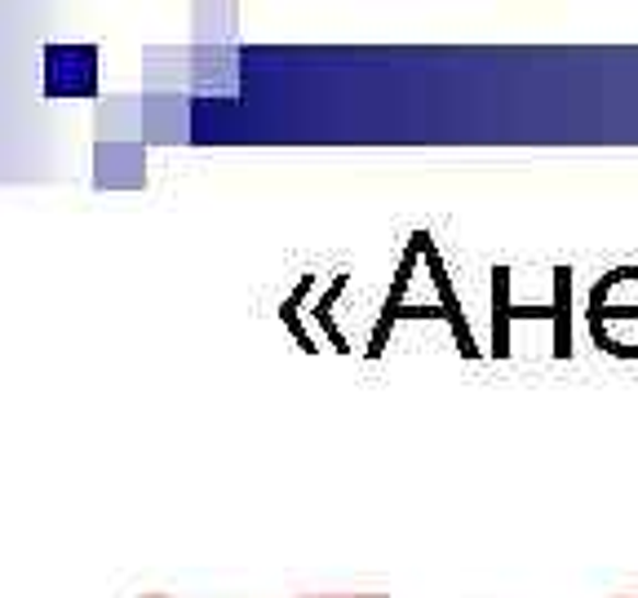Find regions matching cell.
<instances>
[{
    "instance_id": "cell-1",
    "label": "cell",
    "mask_w": 638,
    "mask_h": 598,
    "mask_svg": "<svg viewBox=\"0 0 638 598\" xmlns=\"http://www.w3.org/2000/svg\"><path fill=\"white\" fill-rule=\"evenodd\" d=\"M301 598H386V594H301Z\"/></svg>"
},
{
    "instance_id": "cell-2",
    "label": "cell",
    "mask_w": 638,
    "mask_h": 598,
    "mask_svg": "<svg viewBox=\"0 0 638 598\" xmlns=\"http://www.w3.org/2000/svg\"><path fill=\"white\" fill-rule=\"evenodd\" d=\"M143 598H169V594H143Z\"/></svg>"
}]
</instances>
